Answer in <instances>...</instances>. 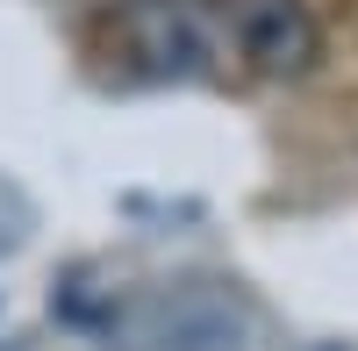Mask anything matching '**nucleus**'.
<instances>
[{
	"instance_id": "f03ea898",
	"label": "nucleus",
	"mask_w": 358,
	"mask_h": 351,
	"mask_svg": "<svg viewBox=\"0 0 358 351\" xmlns=\"http://www.w3.org/2000/svg\"><path fill=\"white\" fill-rule=\"evenodd\" d=\"M236 50H244L251 72L294 79V72L315 65L322 29L308 15V0H244V8H236Z\"/></svg>"
},
{
	"instance_id": "f257e3e1",
	"label": "nucleus",
	"mask_w": 358,
	"mask_h": 351,
	"mask_svg": "<svg viewBox=\"0 0 358 351\" xmlns=\"http://www.w3.org/2000/svg\"><path fill=\"white\" fill-rule=\"evenodd\" d=\"M108 337L122 351H236L244 315L208 287H172V294H143L129 308H115Z\"/></svg>"
}]
</instances>
